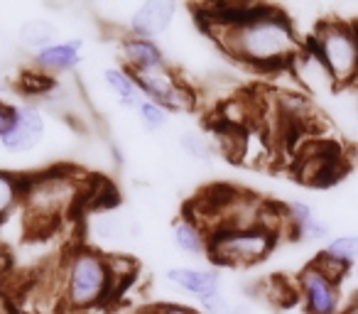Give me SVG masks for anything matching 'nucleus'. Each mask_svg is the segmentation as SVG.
Segmentation results:
<instances>
[{"label": "nucleus", "instance_id": "nucleus-1", "mask_svg": "<svg viewBox=\"0 0 358 314\" xmlns=\"http://www.w3.org/2000/svg\"><path fill=\"white\" fill-rule=\"evenodd\" d=\"M234 62L255 71L292 69L307 40L297 35L292 20L280 8L260 3L243 22L206 30Z\"/></svg>", "mask_w": 358, "mask_h": 314}, {"label": "nucleus", "instance_id": "nucleus-2", "mask_svg": "<svg viewBox=\"0 0 358 314\" xmlns=\"http://www.w3.org/2000/svg\"><path fill=\"white\" fill-rule=\"evenodd\" d=\"M118 292L110 260L91 245H79L62 265V299L66 312H91L113 299Z\"/></svg>", "mask_w": 358, "mask_h": 314}, {"label": "nucleus", "instance_id": "nucleus-3", "mask_svg": "<svg viewBox=\"0 0 358 314\" xmlns=\"http://www.w3.org/2000/svg\"><path fill=\"white\" fill-rule=\"evenodd\" d=\"M84 197L81 180L76 172L50 170L40 175L25 177V197H22V214L35 229H50L59 219L69 216Z\"/></svg>", "mask_w": 358, "mask_h": 314}, {"label": "nucleus", "instance_id": "nucleus-4", "mask_svg": "<svg viewBox=\"0 0 358 314\" xmlns=\"http://www.w3.org/2000/svg\"><path fill=\"white\" fill-rule=\"evenodd\" d=\"M307 47L319 57L336 89L358 84V22L322 20Z\"/></svg>", "mask_w": 358, "mask_h": 314}, {"label": "nucleus", "instance_id": "nucleus-5", "mask_svg": "<svg viewBox=\"0 0 358 314\" xmlns=\"http://www.w3.org/2000/svg\"><path fill=\"white\" fill-rule=\"evenodd\" d=\"M278 236L265 229L216 231L211 234L209 260L221 268H250L268 258L278 245Z\"/></svg>", "mask_w": 358, "mask_h": 314}, {"label": "nucleus", "instance_id": "nucleus-6", "mask_svg": "<svg viewBox=\"0 0 358 314\" xmlns=\"http://www.w3.org/2000/svg\"><path fill=\"white\" fill-rule=\"evenodd\" d=\"M130 74H133L143 99L155 101L162 108H167L169 113H185V110L194 108L196 104L194 89L169 64L150 66V69L130 71Z\"/></svg>", "mask_w": 358, "mask_h": 314}, {"label": "nucleus", "instance_id": "nucleus-7", "mask_svg": "<svg viewBox=\"0 0 358 314\" xmlns=\"http://www.w3.org/2000/svg\"><path fill=\"white\" fill-rule=\"evenodd\" d=\"M294 290L304 314H341V285L331 283L312 263L299 270Z\"/></svg>", "mask_w": 358, "mask_h": 314}, {"label": "nucleus", "instance_id": "nucleus-8", "mask_svg": "<svg viewBox=\"0 0 358 314\" xmlns=\"http://www.w3.org/2000/svg\"><path fill=\"white\" fill-rule=\"evenodd\" d=\"M45 133H47L45 113L35 104H17L10 128L0 138V148L13 155L30 152V150H35L45 140Z\"/></svg>", "mask_w": 358, "mask_h": 314}, {"label": "nucleus", "instance_id": "nucleus-9", "mask_svg": "<svg viewBox=\"0 0 358 314\" xmlns=\"http://www.w3.org/2000/svg\"><path fill=\"white\" fill-rule=\"evenodd\" d=\"M177 17V3L172 0H145L128 17V35L155 40L169 30V25Z\"/></svg>", "mask_w": 358, "mask_h": 314}, {"label": "nucleus", "instance_id": "nucleus-10", "mask_svg": "<svg viewBox=\"0 0 358 314\" xmlns=\"http://www.w3.org/2000/svg\"><path fill=\"white\" fill-rule=\"evenodd\" d=\"M285 214H287V236L297 241H307V243H319V241H329L331 229L327 221L317 216V211L307 204V201H287L285 204Z\"/></svg>", "mask_w": 358, "mask_h": 314}, {"label": "nucleus", "instance_id": "nucleus-11", "mask_svg": "<svg viewBox=\"0 0 358 314\" xmlns=\"http://www.w3.org/2000/svg\"><path fill=\"white\" fill-rule=\"evenodd\" d=\"M81 50H84V42L76 40V37H71V40H62V42H57V45L37 52V55H32V69H37L40 74L55 79V76L66 74V71H71V69L79 66Z\"/></svg>", "mask_w": 358, "mask_h": 314}, {"label": "nucleus", "instance_id": "nucleus-12", "mask_svg": "<svg viewBox=\"0 0 358 314\" xmlns=\"http://www.w3.org/2000/svg\"><path fill=\"white\" fill-rule=\"evenodd\" d=\"M167 283L174 285L182 292L192 294V297H204L209 292L221 290V275L214 268H201V265H174L167 270Z\"/></svg>", "mask_w": 358, "mask_h": 314}, {"label": "nucleus", "instance_id": "nucleus-13", "mask_svg": "<svg viewBox=\"0 0 358 314\" xmlns=\"http://www.w3.org/2000/svg\"><path fill=\"white\" fill-rule=\"evenodd\" d=\"M118 52H120V59H123V66L128 71H140V69H150V66L167 64V57H164L162 47L157 42L133 37L128 32L120 37Z\"/></svg>", "mask_w": 358, "mask_h": 314}, {"label": "nucleus", "instance_id": "nucleus-14", "mask_svg": "<svg viewBox=\"0 0 358 314\" xmlns=\"http://www.w3.org/2000/svg\"><path fill=\"white\" fill-rule=\"evenodd\" d=\"M172 243L189 258H209L211 234L189 214L172 224Z\"/></svg>", "mask_w": 358, "mask_h": 314}, {"label": "nucleus", "instance_id": "nucleus-15", "mask_svg": "<svg viewBox=\"0 0 358 314\" xmlns=\"http://www.w3.org/2000/svg\"><path fill=\"white\" fill-rule=\"evenodd\" d=\"M57 42H59V27L45 17H32L17 27V45L32 55L57 45Z\"/></svg>", "mask_w": 358, "mask_h": 314}, {"label": "nucleus", "instance_id": "nucleus-16", "mask_svg": "<svg viewBox=\"0 0 358 314\" xmlns=\"http://www.w3.org/2000/svg\"><path fill=\"white\" fill-rule=\"evenodd\" d=\"M103 84L108 86V91L115 96L123 108L138 110V106L143 104V94H140L138 84H135L133 74L125 66H106L103 69Z\"/></svg>", "mask_w": 358, "mask_h": 314}, {"label": "nucleus", "instance_id": "nucleus-17", "mask_svg": "<svg viewBox=\"0 0 358 314\" xmlns=\"http://www.w3.org/2000/svg\"><path fill=\"white\" fill-rule=\"evenodd\" d=\"M25 197V177L10 170H0V224L10 219L13 211L22 206Z\"/></svg>", "mask_w": 358, "mask_h": 314}, {"label": "nucleus", "instance_id": "nucleus-18", "mask_svg": "<svg viewBox=\"0 0 358 314\" xmlns=\"http://www.w3.org/2000/svg\"><path fill=\"white\" fill-rule=\"evenodd\" d=\"M179 150L194 162H211L214 160V145L206 135L196 133V130H185L179 135Z\"/></svg>", "mask_w": 358, "mask_h": 314}, {"label": "nucleus", "instance_id": "nucleus-19", "mask_svg": "<svg viewBox=\"0 0 358 314\" xmlns=\"http://www.w3.org/2000/svg\"><path fill=\"white\" fill-rule=\"evenodd\" d=\"M324 253L331 255L336 260H343L353 268L358 263V234H346V236H334L324 243Z\"/></svg>", "mask_w": 358, "mask_h": 314}, {"label": "nucleus", "instance_id": "nucleus-20", "mask_svg": "<svg viewBox=\"0 0 358 314\" xmlns=\"http://www.w3.org/2000/svg\"><path fill=\"white\" fill-rule=\"evenodd\" d=\"M135 113H138L140 125H143L148 133H162V130L169 125V110L162 108L159 104H155V101L145 99L143 104L138 106Z\"/></svg>", "mask_w": 358, "mask_h": 314}, {"label": "nucleus", "instance_id": "nucleus-21", "mask_svg": "<svg viewBox=\"0 0 358 314\" xmlns=\"http://www.w3.org/2000/svg\"><path fill=\"white\" fill-rule=\"evenodd\" d=\"M312 265H314L317 270H322V273L327 275V278L331 280V283H336V285H341L343 280L348 278V273H351V265L343 263V260L331 258V255H327L324 250H322L319 255H314Z\"/></svg>", "mask_w": 358, "mask_h": 314}, {"label": "nucleus", "instance_id": "nucleus-22", "mask_svg": "<svg viewBox=\"0 0 358 314\" xmlns=\"http://www.w3.org/2000/svg\"><path fill=\"white\" fill-rule=\"evenodd\" d=\"M196 307L204 314H231L234 309V302L224 294V290H216V292H209L204 297L196 299Z\"/></svg>", "mask_w": 358, "mask_h": 314}, {"label": "nucleus", "instance_id": "nucleus-23", "mask_svg": "<svg viewBox=\"0 0 358 314\" xmlns=\"http://www.w3.org/2000/svg\"><path fill=\"white\" fill-rule=\"evenodd\" d=\"M150 314H204L199 307H192V304H182V302H159L155 307L148 309Z\"/></svg>", "mask_w": 358, "mask_h": 314}, {"label": "nucleus", "instance_id": "nucleus-24", "mask_svg": "<svg viewBox=\"0 0 358 314\" xmlns=\"http://www.w3.org/2000/svg\"><path fill=\"white\" fill-rule=\"evenodd\" d=\"M13 115H15V106L0 99V138H3V135L8 133V128H10Z\"/></svg>", "mask_w": 358, "mask_h": 314}, {"label": "nucleus", "instance_id": "nucleus-25", "mask_svg": "<svg viewBox=\"0 0 358 314\" xmlns=\"http://www.w3.org/2000/svg\"><path fill=\"white\" fill-rule=\"evenodd\" d=\"M8 86V74H6V69H3V64H0V91L6 89Z\"/></svg>", "mask_w": 358, "mask_h": 314}, {"label": "nucleus", "instance_id": "nucleus-26", "mask_svg": "<svg viewBox=\"0 0 358 314\" xmlns=\"http://www.w3.org/2000/svg\"><path fill=\"white\" fill-rule=\"evenodd\" d=\"M130 314H150L148 309H138V312H130Z\"/></svg>", "mask_w": 358, "mask_h": 314}, {"label": "nucleus", "instance_id": "nucleus-27", "mask_svg": "<svg viewBox=\"0 0 358 314\" xmlns=\"http://www.w3.org/2000/svg\"><path fill=\"white\" fill-rule=\"evenodd\" d=\"M353 270H356V278H358V263H356V265H353Z\"/></svg>", "mask_w": 358, "mask_h": 314}, {"label": "nucleus", "instance_id": "nucleus-28", "mask_svg": "<svg viewBox=\"0 0 358 314\" xmlns=\"http://www.w3.org/2000/svg\"><path fill=\"white\" fill-rule=\"evenodd\" d=\"M356 302H358V297H356Z\"/></svg>", "mask_w": 358, "mask_h": 314}]
</instances>
